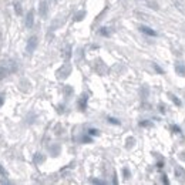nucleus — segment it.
Returning <instances> with one entry per match:
<instances>
[{"label":"nucleus","instance_id":"obj_3","mask_svg":"<svg viewBox=\"0 0 185 185\" xmlns=\"http://www.w3.org/2000/svg\"><path fill=\"white\" fill-rule=\"evenodd\" d=\"M71 73V67L70 64H64L63 67L57 71V77L58 78H66V77H69V74Z\"/></svg>","mask_w":185,"mask_h":185},{"label":"nucleus","instance_id":"obj_14","mask_svg":"<svg viewBox=\"0 0 185 185\" xmlns=\"http://www.w3.org/2000/svg\"><path fill=\"white\" fill-rule=\"evenodd\" d=\"M0 175H1V177H7V175H9V174H7V171L4 170V167L1 165V164H0Z\"/></svg>","mask_w":185,"mask_h":185},{"label":"nucleus","instance_id":"obj_12","mask_svg":"<svg viewBox=\"0 0 185 185\" xmlns=\"http://www.w3.org/2000/svg\"><path fill=\"white\" fill-rule=\"evenodd\" d=\"M168 96L171 97V100H172V102L175 104V105H181V100H179V98H178L177 96H174V94H171V93H170Z\"/></svg>","mask_w":185,"mask_h":185},{"label":"nucleus","instance_id":"obj_11","mask_svg":"<svg viewBox=\"0 0 185 185\" xmlns=\"http://www.w3.org/2000/svg\"><path fill=\"white\" fill-rule=\"evenodd\" d=\"M84 16H85V12H78L76 16H74V21H80V20H83Z\"/></svg>","mask_w":185,"mask_h":185},{"label":"nucleus","instance_id":"obj_8","mask_svg":"<svg viewBox=\"0 0 185 185\" xmlns=\"http://www.w3.org/2000/svg\"><path fill=\"white\" fill-rule=\"evenodd\" d=\"M175 174H177V177H178L182 182H185V171L182 167H177V168H175Z\"/></svg>","mask_w":185,"mask_h":185},{"label":"nucleus","instance_id":"obj_22","mask_svg":"<svg viewBox=\"0 0 185 185\" xmlns=\"http://www.w3.org/2000/svg\"><path fill=\"white\" fill-rule=\"evenodd\" d=\"M122 172H124V177H125V178H128V177H130V171H128L127 168H124V171H122Z\"/></svg>","mask_w":185,"mask_h":185},{"label":"nucleus","instance_id":"obj_10","mask_svg":"<svg viewBox=\"0 0 185 185\" xmlns=\"http://www.w3.org/2000/svg\"><path fill=\"white\" fill-rule=\"evenodd\" d=\"M98 33H100L101 36H104V37H108L110 36V30L107 29V27H101V29L98 30Z\"/></svg>","mask_w":185,"mask_h":185},{"label":"nucleus","instance_id":"obj_2","mask_svg":"<svg viewBox=\"0 0 185 185\" xmlns=\"http://www.w3.org/2000/svg\"><path fill=\"white\" fill-rule=\"evenodd\" d=\"M38 44V38L36 36H32V37L27 40V46H26V51L29 53V54H32L33 51L36 50V47Z\"/></svg>","mask_w":185,"mask_h":185},{"label":"nucleus","instance_id":"obj_17","mask_svg":"<svg viewBox=\"0 0 185 185\" xmlns=\"http://www.w3.org/2000/svg\"><path fill=\"white\" fill-rule=\"evenodd\" d=\"M70 50H71V47H70V46H67V50H66V54H64L66 60H69V58H70Z\"/></svg>","mask_w":185,"mask_h":185},{"label":"nucleus","instance_id":"obj_21","mask_svg":"<svg viewBox=\"0 0 185 185\" xmlns=\"http://www.w3.org/2000/svg\"><path fill=\"white\" fill-rule=\"evenodd\" d=\"M51 153H53V155H57V153H58V147H53V148H51Z\"/></svg>","mask_w":185,"mask_h":185},{"label":"nucleus","instance_id":"obj_13","mask_svg":"<svg viewBox=\"0 0 185 185\" xmlns=\"http://www.w3.org/2000/svg\"><path fill=\"white\" fill-rule=\"evenodd\" d=\"M14 12L16 14H21V6H20V3H14Z\"/></svg>","mask_w":185,"mask_h":185},{"label":"nucleus","instance_id":"obj_19","mask_svg":"<svg viewBox=\"0 0 185 185\" xmlns=\"http://www.w3.org/2000/svg\"><path fill=\"white\" fill-rule=\"evenodd\" d=\"M140 125H141V127H150V125H151V122H148V121H141V122H140Z\"/></svg>","mask_w":185,"mask_h":185},{"label":"nucleus","instance_id":"obj_1","mask_svg":"<svg viewBox=\"0 0 185 185\" xmlns=\"http://www.w3.org/2000/svg\"><path fill=\"white\" fill-rule=\"evenodd\" d=\"M17 70V66L14 64V61H10V64H0V80L6 78L10 73H14Z\"/></svg>","mask_w":185,"mask_h":185},{"label":"nucleus","instance_id":"obj_24","mask_svg":"<svg viewBox=\"0 0 185 185\" xmlns=\"http://www.w3.org/2000/svg\"><path fill=\"white\" fill-rule=\"evenodd\" d=\"M91 182H94V184H104V182L100 181V179H91Z\"/></svg>","mask_w":185,"mask_h":185},{"label":"nucleus","instance_id":"obj_7","mask_svg":"<svg viewBox=\"0 0 185 185\" xmlns=\"http://www.w3.org/2000/svg\"><path fill=\"white\" fill-rule=\"evenodd\" d=\"M140 30L144 34H148V36H157V33H155V30H153V29H150V27H147V26H141L140 27Z\"/></svg>","mask_w":185,"mask_h":185},{"label":"nucleus","instance_id":"obj_20","mask_svg":"<svg viewBox=\"0 0 185 185\" xmlns=\"http://www.w3.org/2000/svg\"><path fill=\"white\" fill-rule=\"evenodd\" d=\"M177 71H179L181 74H184V73H185V69L182 67V66H177Z\"/></svg>","mask_w":185,"mask_h":185},{"label":"nucleus","instance_id":"obj_23","mask_svg":"<svg viewBox=\"0 0 185 185\" xmlns=\"http://www.w3.org/2000/svg\"><path fill=\"white\" fill-rule=\"evenodd\" d=\"M172 130H174V131H175V133H178V134H179V133H181V128H179V127H177V125H172Z\"/></svg>","mask_w":185,"mask_h":185},{"label":"nucleus","instance_id":"obj_26","mask_svg":"<svg viewBox=\"0 0 185 185\" xmlns=\"http://www.w3.org/2000/svg\"><path fill=\"white\" fill-rule=\"evenodd\" d=\"M3 104H4V97H3V96H0V107H1Z\"/></svg>","mask_w":185,"mask_h":185},{"label":"nucleus","instance_id":"obj_9","mask_svg":"<svg viewBox=\"0 0 185 185\" xmlns=\"http://www.w3.org/2000/svg\"><path fill=\"white\" fill-rule=\"evenodd\" d=\"M43 161H44L43 154H36V155H34V162H36V164H41Z\"/></svg>","mask_w":185,"mask_h":185},{"label":"nucleus","instance_id":"obj_5","mask_svg":"<svg viewBox=\"0 0 185 185\" xmlns=\"http://www.w3.org/2000/svg\"><path fill=\"white\" fill-rule=\"evenodd\" d=\"M87 100H88V96H87V94H83V96L80 97V100H78V107H80V110H85V107H87Z\"/></svg>","mask_w":185,"mask_h":185},{"label":"nucleus","instance_id":"obj_4","mask_svg":"<svg viewBox=\"0 0 185 185\" xmlns=\"http://www.w3.org/2000/svg\"><path fill=\"white\" fill-rule=\"evenodd\" d=\"M33 23H34V12H33V10H29L27 16H26V27H27V29H32Z\"/></svg>","mask_w":185,"mask_h":185},{"label":"nucleus","instance_id":"obj_27","mask_svg":"<svg viewBox=\"0 0 185 185\" xmlns=\"http://www.w3.org/2000/svg\"><path fill=\"white\" fill-rule=\"evenodd\" d=\"M162 178H164V179H162V182H164V184H168V182H170V181H168V179H167V177H165V175H164V177H162Z\"/></svg>","mask_w":185,"mask_h":185},{"label":"nucleus","instance_id":"obj_16","mask_svg":"<svg viewBox=\"0 0 185 185\" xmlns=\"http://www.w3.org/2000/svg\"><path fill=\"white\" fill-rule=\"evenodd\" d=\"M88 134L90 135H98L100 134V131H98V130H94V128H91V130H88Z\"/></svg>","mask_w":185,"mask_h":185},{"label":"nucleus","instance_id":"obj_18","mask_svg":"<svg viewBox=\"0 0 185 185\" xmlns=\"http://www.w3.org/2000/svg\"><path fill=\"white\" fill-rule=\"evenodd\" d=\"M154 69H155V70L158 71L160 74H162V73H164V71H162V69H161V67H160V66H158V64H154Z\"/></svg>","mask_w":185,"mask_h":185},{"label":"nucleus","instance_id":"obj_6","mask_svg":"<svg viewBox=\"0 0 185 185\" xmlns=\"http://www.w3.org/2000/svg\"><path fill=\"white\" fill-rule=\"evenodd\" d=\"M38 13H40L41 17H46V16H47V3H46V1H41V3H40V6H38Z\"/></svg>","mask_w":185,"mask_h":185},{"label":"nucleus","instance_id":"obj_25","mask_svg":"<svg viewBox=\"0 0 185 185\" xmlns=\"http://www.w3.org/2000/svg\"><path fill=\"white\" fill-rule=\"evenodd\" d=\"M83 141L84 142H91V138L90 137H83Z\"/></svg>","mask_w":185,"mask_h":185},{"label":"nucleus","instance_id":"obj_15","mask_svg":"<svg viewBox=\"0 0 185 185\" xmlns=\"http://www.w3.org/2000/svg\"><path fill=\"white\" fill-rule=\"evenodd\" d=\"M108 122L114 124V125H120V121H118V120H115V118H113V117H108Z\"/></svg>","mask_w":185,"mask_h":185}]
</instances>
